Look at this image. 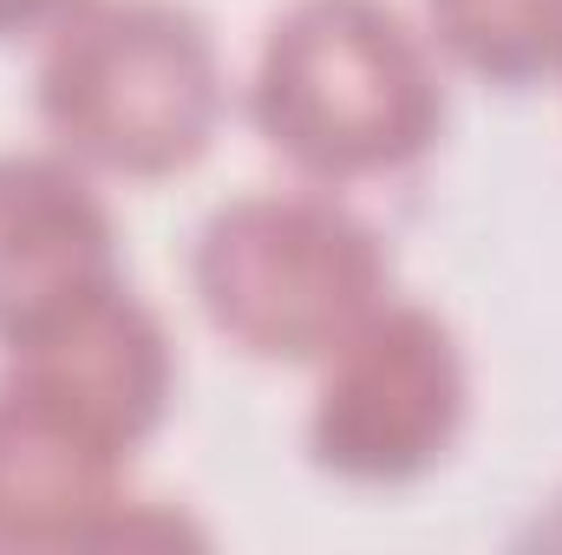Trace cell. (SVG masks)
I'll use <instances>...</instances> for the list:
<instances>
[{
	"label": "cell",
	"mask_w": 562,
	"mask_h": 555,
	"mask_svg": "<svg viewBox=\"0 0 562 555\" xmlns=\"http://www.w3.org/2000/svg\"><path fill=\"white\" fill-rule=\"evenodd\" d=\"M431 20L491 79H530L562 59V0H431Z\"/></svg>",
	"instance_id": "6"
},
{
	"label": "cell",
	"mask_w": 562,
	"mask_h": 555,
	"mask_svg": "<svg viewBox=\"0 0 562 555\" xmlns=\"http://www.w3.org/2000/svg\"><path fill=\"white\" fill-rule=\"evenodd\" d=\"M256 118L314 177L413 163L438 132V86L413 33L380 0H301L276 20Z\"/></svg>",
	"instance_id": "1"
},
{
	"label": "cell",
	"mask_w": 562,
	"mask_h": 555,
	"mask_svg": "<svg viewBox=\"0 0 562 555\" xmlns=\"http://www.w3.org/2000/svg\"><path fill=\"white\" fill-rule=\"evenodd\" d=\"M40 105L66 150L125 177H164L210 138L216 53L177 7H92L59 26L40 72Z\"/></svg>",
	"instance_id": "2"
},
{
	"label": "cell",
	"mask_w": 562,
	"mask_h": 555,
	"mask_svg": "<svg viewBox=\"0 0 562 555\" xmlns=\"http://www.w3.org/2000/svg\"><path fill=\"white\" fill-rule=\"evenodd\" d=\"M380 249L373 236L301 196H256L210 223L196 281L223 333H236L249 353H327L347 340L373 294H380Z\"/></svg>",
	"instance_id": "3"
},
{
	"label": "cell",
	"mask_w": 562,
	"mask_h": 555,
	"mask_svg": "<svg viewBox=\"0 0 562 555\" xmlns=\"http://www.w3.org/2000/svg\"><path fill=\"white\" fill-rule=\"evenodd\" d=\"M105 281L112 229L86 183L40 157H0V333L20 340Z\"/></svg>",
	"instance_id": "5"
},
{
	"label": "cell",
	"mask_w": 562,
	"mask_h": 555,
	"mask_svg": "<svg viewBox=\"0 0 562 555\" xmlns=\"http://www.w3.org/2000/svg\"><path fill=\"white\" fill-rule=\"evenodd\" d=\"M79 0H0V33H26V26H40V20H59V13H72Z\"/></svg>",
	"instance_id": "7"
},
{
	"label": "cell",
	"mask_w": 562,
	"mask_h": 555,
	"mask_svg": "<svg viewBox=\"0 0 562 555\" xmlns=\"http://www.w3.org/2000/svg\"><path fill=\"white\" fill-rule=\"evenodd\" d=\"M458 418V353L438 320L386 314L353 327L321 399V451L340 471L386 477L425 464Z\"/></svg>",
	"instance_id": "4"
}]
</instances>
